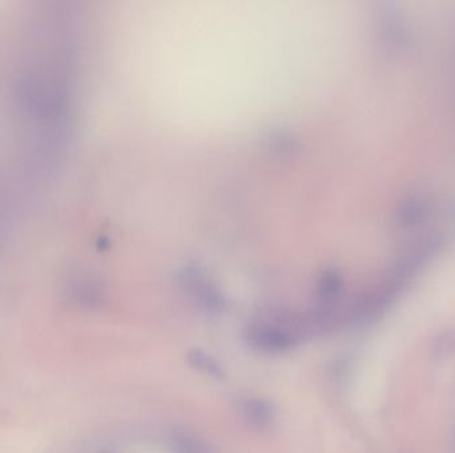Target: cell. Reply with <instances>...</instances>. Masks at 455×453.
<instances>
[{
  "label": "cell",
  "mask_w": 455,
  "mask_h": 453,
  "mask_svg": "<svg viewBox=\"0 0 455 453\" xmlns=\"http://www.w3.org/2000/svg\"><path fill=\"white\" fill-rule=\"evenodd\" d=\"M242 337L252 350L264 355L288 354L302 341L299 326L284 314L258 315L245 326Z\"/></svg>",
  "instance_id": "obj_1"
},
{
  "label": "cell",
  "mask_w": 455,
  "mask_h": 453,
  "mask_svg": "<svg viewBox=\"0 0 455 453\" xmlns=\"http://www.w3.org/2000/svg\"><path fill=\"white\" fill-rule=\"evenodd\" d=\"M240 416L245 425L257 432L271 429L277 419V411L269 400L248 397L240 406Z\"/></svg>",
  "instance_id": "obj_2"
},
{
  "label": "cell",
  "mask_w": 455,
  "mask_h": 453,
  "mask_svg": "<svg viewBox=\"0 0 455 453\" xmlns=\"http://www.w3.org/2000/svg\"><path fill=\"white\" fill-rule=\"evenodd\" d=\"M188 364L201 375L214 381H224L227 374L217 359L201 348H192L186 355Z\"/></svg>",
  "instance_id": "obj_3"
},
{
  "label": "cell",
  "mask_w": 455,
  "mask_h": 453,
  "mask_svg": "<svg viewBox=\"0 0 455 453\" xmlns=\"http://www.w3.org/2000/svg\"><path fill=\"white\" fill-rule=\"evenodd\" d=\"M455 353V331H445L437 337L433 344V356L438 360L446 359Z\"/></svg>",
  "instance_id": "obj_4"
}]
</instances>
